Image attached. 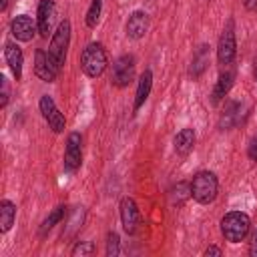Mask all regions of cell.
Returning a JSON list of instances; mask_svg holds the SVG:
<instances>
[{"instance_id": "6da1fadb", "label": "cell", "mask_w": 257, "mask_h": 257, "mask_svg": "<svg viewBox=\"0 0 257 257\" xmlns=\"http://www.w3.org/2000/svg\"><path fill=\"white\" fill-rule=\"evenodd\" d=\"M219 179L213 171H199L191 181V197L199 205H209L217 199Z\"/></svg>"}, {"instance_id": "7a4b0ae2", "label": "cell", "mask_w": 257, "mask_h": 257, "mask_svg": "<svg viewBox=\"0 0 257 257\" xmlns=\"http://www.w3.org/2000/svg\"><path fill=\"white\" fill-rule=\"evenodd\" d=\"M251 229V219L243 211H229L221 219V235L229 243H241Z\"/></svg>"}, {"instance_id": "3957f363", "label": "cell", "mask_w": 257, "mask_h": 257, "mask_svg": "<svg viewBox=\"0 0 257 257\" xmlns=\"http://www.w3.org/2000/svg\"><path fill=\"white\" fill-rule=\"evenodd\" d=\"M106 64H108L106 50L100 42H90L84 46V50L80 54V68L88 78L102 76V72L106 70Z\"/></svg>"}, {"instance_id": "277c9868", "label": "cell", "mask_w": 257, "mask_h": 257, "mask_svg": "<svg viewBox=\"0 0 257 257\" xmlns=\"http://www.w3.org/2000/svg\"><path fill=\"white\" fill-rule=\"evenodd\" d=\"M68 44H70V20L64 18L62 22H58L54 34L50 36V44H48V54L58 68H62L66 62Z\"/></svg>"}, {"instance_id": "5b68a950", "label": "cell", "mask_w": 257, "mask_h": 257, "mask_svg": "<svg viewBox=\"0 0 257 257\" xmlns=\"http://www.w3.org/2000/svg\"><path fill=\"white\" fill-rule=\"evenodd\" d=\"M235 56H237V38H235L233 20H229L219 36V42H217V60L223 66H231Z\"/></svg>"}, {"instance_id": "8992f818", "label": "cell", "mask_w": 257, "mask_h": 257, "mask_svg": "<svg viewBox=\"0 0 257 257\" xmlns=\"http://www.w3.org/2000/svg\"><path fill=\"white\" fill-rule=\"evenodd\" d=\"M135 56L133 54H122L112 62V70H110V82L116 88H124L133 82L135 78Z\"/></svg>"}, {"instance_id": "52a82bcc", "label": "cell", "mask_w": 257, "mask_h": 257, "mask_svg": "<svg viewBox=\"0 0 257 257\" xmlns=\"http://www.w3.org/2000/svg\"><path fill=\"white\" fill-rule=\"evenodd\" d=\"M38 108H40L42 118L48 122V128H50L52 133H62V131L66 128V118H64V114L58 110V106H56V102H54V98H52L50 94H42V96H40Z\"/></svg>"}, {"instance_id": "ba28073f", "label": "cell", "mask_w": 257, "mask_h": 257, "mask_svg": "<svg viewBox=\"0 0 257 257\" xmlns=\"http://www.w3.org/2000/svg\"><path fill=\"white\" fill-rule=\"evenodd\" d=\"M54 24H56V4H54V0H40L38 10H36L38 34L42 38L52 36L54 34Z\"/></svg>"}, {"instance_id": "9c48e42d", "label": "cell", "mask_w": 257, "mask_h": 257, "mask_svg": "<svg viewBox=\"0 0 257 257\" xmlns=\"http://www.w3.org/2000/svg\"><path fill=\"white\" fill-rule=\"evenodd\" d=\"M80 165H82V137L80 133H70L66 137V147H64V171L76 173Z\"/></svg>"}, {"instance_id": "30bf717a", "label": "cell", "mask_w": 257, "mask_h": 257, "mask_svg": "<svg viewBox=\"0 0 257 257\" xmlns=\"http://www.w3.org/2000/svg\"><path fill=\"white\" fill-rule=\"evenodd\" d=\"M118 213H120V225L124 229L126 235L137 233L139 223H141V213H139V205L133 197H122L120 205H118Z\"/></svg>"}, {"instance_id": "8fae6325", "label": "cell", "mask_w": 257, "mask_h": 257, "mask_svg": "<svg viewBox=\"0 0 257 257\" xmlns=\"http://www.w3.org/2000/svg\"><path fill=\"white\" fill-rule=\"evenodd\" d=\"M60 68L54 64V60L50 58L48 52H44L42 48L36 50L34 54V74L42 80V82H54L58 76Z\"/></svg>"}, {"instance_id": "7c38bea8", "label": "cell", "mask_w": 257, "mask_h": 257, "mask_svg": "<svg viewBox=\"0 0 257 257\" xmlns=\"http://www.w3.org/2000/svg\"><path fill=\"white\" fill-rule=\"evenodd\" d=\"M36 32H38L36 22H34L30 16H26V14H18V16H14L12 22H10V34H12L18 42H30Z\"/></svg>"}, {"instance_id": "4fadbf2b", "label": "cell", "mask_w": 257, "mask_h": 257, "mask_svg": "<svg viewBox=\"0 0 257 257\" xmlns=\"http://www.w3.org/2000/svg\"><path fill=\"white\" fill-rule=\"evenodd\" d=\"M241 116H243V102H239V100H227L225 106H223V112L219 114L217 126L221 131H229V128H233V126H237L241 122Z\"/></svg>"}, {"instance_id": "5bb4252c", "label": "cell", "mask_w": 257, "mask_h": 257, "mask_svg": "<svg viewBox=\"0 0 257 257\" xmlns=\"http://www.w3.org/2000/svg\"><path fill=\"white\" fill-rule=\"evenodd\" d=\"M147 30H149V14L143 12V10H135L128 16L126 24H124L126 36L133 38V40H139V38H143L147 34Z\"/></svg>"}, {"instance_id": "9a60e30c", "label": "cell", "mask_w": 257, "mask_h": 257, "mask_svg": "<svg viewBox=\"0 0 257 257\" xmlns=\"http://www.w3.org/2000/svg\"><path fill=\"white\" fill-rule=\"evenodd\" d=\"M4 58H6V64L12 70L14 78L20 80L22 78V66H24V54H22L20 46L16 42H6L4 44Z\"/></svg>"}, {"instance_id": "2e32d148", "label": "cell", "mask_w": 257, "mask_h": 257, "mask_svg": "<svg viewBox=\"0 0 257 257\" xmlns=\"http://www.w3.org/2000/svg\"><path fill=\"white\" fill-rule=\"evenodd\" d=\"M233 80H235V70L225 66V70L219 74V78H217V82H215V88H213V92H211V102H213V104H219V102L229 94V90H231V86H233Z\"/></svg>"}, {"instance_id": "e0dca14e", "label": "cell", "mask_w": 257, "mask_h": 257, "mask_svg": "<svg viewBox=\"0 0 257 257\" xmlns=\"http://www.w3.org/2000/svg\"><path fill=\"white\" fill-rule=\"evenodd\" d=\"M209 48H211L209 44H199V46L195 48L193 58H191V66H189V76H191V78H199V76L205 72V68H207V64H209V58H211Z\"/></svg>"}, {"instance_id": "ac0fdd59", "label": "cell", "mask_w": 257, "mask_h": 257, "mask_svg": "<svg viewBox=\"0 0 257 257\" xmlns=\"http://www.w3.org/2000/svg\"><path fill=\"white\" fill-rule=\"evenodd\" d=\"M195 141H197V135H195V131H193V128H189V126L181 128V131L175 135V139H173L175 153H177V155H181V157L189 155V153L193 151V147H195Z\"/></svg>"}, {"instance_id": "d6986e66", "label": "cell", "mask_w": 257, "mask_h": 257, "mask_svg": "<svg viewBox=\"0 0 257 257\" xmlns=\"http://www.w3.org/2000/svg\"><path fill=\"white\" fill-rule=\"evenodd\" d=\"M151 88H153V72L147 68L143 74H141V78H139V86H137V94H135V112L147 102V98H149V94H151Z\"/></svg>"}, {"instance_id": "ffe728a7", "label": "cell", "mask_w": 257, "mask_h": 257, "mask_svg": "<svg viewBox=\"0 0 257 257\" xmlns=\"http://www.w3.org/2000/svg\"><path fill=\"white\" fill-rule=\"evenodd\" d=\"M16 219V205L8 199L0 201V233H8Z\"/></svg>"}, {"instance_id": "44dd1931", "label": "cell", "mask_w": 257, "mask_h": 257, "mask_svg": "<svg viewBox=\"0 0 257 257\" xmlns=\"http://www.w3.org/2000/svg\"><path fill=\"white\" fill-rule=\"evenodd\" d=\"M64 217H66V207H64V205L54 207V209H52V211L46 215V219L40 223V231H38V233H40V237H44V235H46V233H48V231H50L54 225H58V223H60Z\"/></svg>"}, {"instance_id": "7402d4cb", "label": "cell", "mask_w": 257, "mask_h": 257, "mask_svg": "<svg viewBox=\"0 0 257 257\" xmlns=\"http://www.w3.org/2000/svg\"><path fill=\"white\" fill-rule=\"evenodd\" d=\"M191 197V183H177L171 191H169V199L173 205H183L187 199Z\"/></svg>"}, {"instance_id": "603a6c76", "label": "cell", "mask_w": 257, "mask_h": 257, "mask_svg": "<svg viewBox=\"0 0 257 257\" xmlns=\"http://www.w3.org/2000/svg\"><path fill=\"white\" fill-rule=\"evenodd\" d=\"M100 10H102V0H92L88 10H86V16H84V22L88 28H94L98 24V18H100Z\"/></svg>"}, {"instance_id": "cb8c5ba5", "label": "cell", "mask_w": 257, "mask_h": 257, "mask_svg": "<svg viewBox=\"0 0 257 257\" xmlns=\"http://www.w3.org/2000/svg\"><path fill=\"white\" fill-rule=\"evenodd\" d=\"M104 253H106V257H116L120 253V237H118V233H114V231H108L106 233Z\"/></svg>"}, {"instance_id": "d4e9b609", "label": "cell", "mask_w": 257, "mask_h": 257, "mask_svg": "<svg viewBox=\"0 0 257 257\" xmlns=\"http://www.w3.org/2000/svg\"><path fill=\"white\" fill-rule=\"evenodd\" d=\"M94 251H96V247H94L92 241H76V245L72 247L70 253H72L74 257H78V255L82 257V255H92Z\"/></svg>"}, {"instance_id": "484cf974", "label": "cell", "mask_w": 257, "mask_h": 257, "mask_svg": "<svg viewBox=\"0 0 257 257\" xmlns=\"http://www.w3.org/2000/svg\"><path fill=\"white\" fill-rule=\"evenodd\" d=\"M0 86H2V92H0V108H6V104L10 100V84H8L6 74L0 76Z\"/></svg>"}, {"instance_id": "4316f807", "label": "cell", "mask_w": 257, "mask_h": 257, "mask_svg": "<svg viewBox=\"0 0 257 257\" xmlns=\"http://www.w3.org/2000/svg\"><path fill=\"white\" fill-rule=\"evenodd\" d=\"M249 255H251V257H257V229L253 231L251 241H249Z\"/></svg>"}, {"instance_id": "83f0119b", "label": "cell", "mask_w": 257, "mask_h": 257, "mask_svg": "<svg viewBox=\"0 0 257 257\" xmlns=\"http://www.w3.org/2000/svg\"><path fill=\"white\" fill-rule=\"evenodd\" d=\"M247 153H249V159L257 163V137L251 141V145H249V151H247Z\"/></svg>"}, {"instance_id": "f1b7e54d", "label": "cell", "mask_w": 257, "mask_h": 257, "mask_svg": "<svg viewBox=\"0 0 257 257\" xmlns=\"http://www.w3.org/2000/svg\"><path fill=\"white\" fill-rule=\"evenodd\" d=\"M211 255H215V257H221V255H223V251H221L219 247H215V245H209V247L205 249V257H211Z\"/></svg>"}, {"instance_id": "f546056e", "label": "cell", "mask_w": 257, "mask_h": 257, "mask_svg": "<svg viewBox=\"0 0 257 257\" xmlns=\"http://www.w3.org/2000/svg\"><path fill=\"white\" fill-rule=\"evenodd\" d=\"M245 2V8L247 10H255L257 8V0H243Z\"/></svg>"}, {"instance_id": "4dcf8cb0", "label": "cell", "mask_w": 257, "mask_h": 257, "mask_svg": "<svg viewBox=\"0 0 257 257\" xmlns=\"http://www.w3.org/2000/svg\"><path fill=\"white\" fill-rule=\"evenodd\" d=\"M6 6H8V0H0V12H4Z\"/></svg>"}, {"instance_id": "1f68e13d", "label": "cell", "mask_w": 257, "mask_h": 257, "mask_svg": "<svg viewBox=\"0 0 257 257\" xmlns=\"http://www.w3.org/2000/svg\"><path fill=\"white\" fill-rule=\"evenodd\" d=\"M253 76H255V80H257V56H255V60H253Z\"/></svg>"}]
</instances>
